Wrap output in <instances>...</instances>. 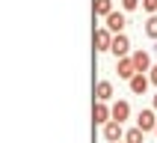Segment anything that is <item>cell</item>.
Instances as JSON below:
<instances>
[{
	"label": "cell",
	"instance_id": "obj_1",
	"mask_svg": "<svg viewBox=\"0 0 157 143\" xmlns=\"http://www.w3.org/2000/svg\"><path fill=\"white\" fill-rule=\"evenodd\" d=\"M104 27L110 30L113 36H119V33H124V27H128V15H124L122 9H113L110 15L104 18Z\"/></svg>",
	"mask_w": 157,
	"mask_h": 143
},
{
	"label": "cell",
	"instance_id": "obj_2",
	"mask_svg": "<svg viewBox=\"0 0 157 143\" xmlns=\"http://www.w3.org/2000/svg\"><path fill=\"white\" fill-rule=\"evenodd\" d=\"M131 39L124 33H119V36H113V42H110V54H113L116 60H122V57H131Z\"/></svg>",
	"mask_w": 157,
	"mask_h": 143
},
{
	"label": "cell",
	"instance_id": "obj_3",
	"mask_svg": "<svg viewBox=\"0 0 157 143\" xmlns=\"http://www.w3.org/2000/svg\"><path fill=\"white\" fill-rule=\"evenodd\" d=\"M110 119L119 122V125H124L128 119H131V101H124V98L113 101V104H110Z\"/></svg>",
	"mask_w": 157,
	"mask_h": 143
},
{
	"label": "cell",
	"instance_id": "obj_4",
	"mask_svg": "<svg viewBox=\"0 0 157 143\" xmlns=\"http://www.w3.org/2000/svg\"><path fill=\"white\" fill-rule=\"evenodd\" d=\"M131 63L136 75H148L151 69V51H131Z\"/></svg>",
	"mask_w": 157,
	"mask_h": 143
},
{
	"label": "cell",
	"instance_id": "obj_5",
	"mask_svg": "<svg viewBox=\"0 0 157 143\" xmlns=\"http://www.w3.org/2000/svg\"><path fill=\"white\" fill-rule=\"evenodd\" d=\"M101 137H104L107 143H119V140L124 137V125H119V122H113V119H110V122L101 125Z\"/></svg>",
	"mask_w": 157,
	"mask_h": 143
},
{
	"label": "cell",
	"instance_id": "obj_6",
	"mask_svg": "<svg viewBox=\"0 0 157 143\" xmlns=\"http://www.w3.org/2000/svg\"><path fill=\"white\" fill-rule=\"evenodd\" d=\"M154 125H157V113L151 110V107H145V110H140V113H136V128H140L142 134L154 131Z\"/></svg>",
	"mask_w": 157,
	"mask_h": 143
},
{
	"label": "cell",
	"instance_id": "obj_7",
	"mask_svg": "<svg viewBox=\"0 0 157 143\" xmlns=\"http://www.w3.org/2000/svg\"><path fill=\"white\" fill-rule=\"evenodd\" d=\"M116 96V89H113V80H98L95 84V101H104V104H110Z\"/></svg>",
	"mask_w": 157,
	"mask_h": 143
},
{
	"label": "cell",
	"instance_id": "obj_8",
	"mask_svg": "<svg viewBox=\"0 0 157 143\" xmlns=\"http://www.w3.org/2000/svg\"><path fill=\"white\" fill-rule=\"evenodd\" d=\"M110 42H113V33H110L104 24H101V27H95V51H98V54L110 51Z\"/></svg>",
	"mask_w": 157,
	"mask_h": 143
},
{
	"label": "cell",
	"instance_id": "obj_9",
	"mask_svg": "<svg viewBox=\"0 0 157 143\" xmlns=\"http://www.w3.org/2000/svg\"><path fill=\"white\" fill-rule=\"evenodd\" d=\"M128 87H131V92L133 96H145V92H148V75H133L131 80H128Z\"/></svg>",
	"mask_w": 157,
	"mask_h": 143
},
{
	"label": "cell",
	"instance_id": "obj_10",
	"mask_svg": "<svg viewBox=\"0 0 157 143\" xmlns=\"http://www.w3.org/2000/svg\"><path fill=\"white\" fill-rule=\"evenodd\" d=\"M116 72H119V78L122 80H131L136 72H133V63H131V57H122V60H116Z\"/></svg>",
	"mask_w": 157,
	"mask_h": 143
},
{
	"label": "cell",
	"instance_id": "obj_11",
	"mask_svg": "<svg viewBox=\"0 0 157 143\" xmlns=\"http://www.w3.org/2000/svg\"><path fill=\"white\" fill-rule=\"evenodd\" d=\"M92 119H95L98 125L110 122V104H104V101H95V107H92Z\"/></svg>",
	"mask_w": 157,
	"mask_h": 143
},
{
	"label": "cell",
	"instance_id": "obj_12",
	"mask_svg": "<svg viewBox=\"0 0 157 143\" xmlns=\"http://www.w3.org/2000/svg\"><path fill=\"white\" fill-rule=\"evenodd\" d=\"M113 9V0H95V18H107Z\"/></svg>",
	"mask_w": 157,
	"mask_h": 143
},
{
	"label": "cell",
	"instance_id": "obj_13",
	"mask_svg": "<svg viewBox=\"0 0 157 143\" xmlns=\"http://www.w3.org/2000/svg\"><path fill=\"white\" fill-rule=\"evenodd\" d=\"M124 143H142L145 140V134L140 131V128H136V125H133V128H128V131H124V137H122Z\"/></svg>",
	"mask_w": 157,
	"mask_h": 143
},
{
	"label": "cell",
	"instance_id": "obj_14",
	"mask_svg": "<svg viewBox=\"0 0 157 143\" xmlns=\"http://www.w3.org/2000/svg\"><path fill=\"white\" fill-rule=\"evenodd\" d=\"M142 30H145V36H148V39H157V15H148V21H145V27H142Z\"/></svg>",
	"mask_w": 157,
	"mask_h": 143
},
{
	"label": "cell",
	"instance_id": "obj_15",
	"mask_svg": "<svg viewBox=\"0 0 157 143\" xmlns=\"http://www.w3.org/2000/svg\"><path fill=\"white\" fill-rule=\"evenodd\" d=\"M142 12H148V15H157V0H142Z\"/></svg>",
	"mask_w": 157,
	"mask_h": 143
},
{
	"label": "cell",
	"instance_id": "obj_16",
	"mask_svg": "<svg viewBox=\"0 0 157 143\" xmlns=\"http://www.w3.org/2000/svg\"><path fill=\"white\" fill-rule=\"evenodd\" d=\"M140 6V0H122V12H133Z\"/></svg>",
	"mask_w": 157,
	"mask_h": 143
},
{
	"label": "cell",
	"instance_id": "obj_17",
	"mask_svg": "<svg viewBox=\"0 0 157 143\" xmlns=\"http://www.w3.org/2000/svg\"><path fill=\"white\" fill-rule=\"evenodd\" d=\"M148 84L157 87V63H151V69H148Z\"/></svg>",
	"mask_w": 157,
	"mask_h": 143
},
{
	"label": "cell",
	"instance_id": "obj_18",
	"mask_svg": "<svg viewBox=\"0 0 157 143\" xmlns=\"http://www.w3.org/2000/svg\"><path fill=\"white\" fill-rule=\"evenodd\" d=\"M151 110H154V113H157V96L151 98Z\"/></svg>",
	"mask_w": 157,
	"mask_h": 143
},
{
	"label": "cell",
	"instance_id": "obj_19",
	"mask_svg": "<svg viewBox=\"0 0 157 143\" xmlns=\"http://www.w3.org/2000/svg\"><path fill=\"white\" fill-rule=\"evenodd\" d=\"M154 134H157V125H154Z\"/></svg>",
	"mask_w": 157,
	"mask_h": 143
},
{
	"label": "cell",
	"instance_id": "obj_20",
	"mask_svg": "<svg viewBox=\"0 0 157 143\" xmlns=\"http://www.w3.org/2000/svg\"><path fill=\"white\" fill-rule=\"evenodd\" d=\"M119 143H124V140H119Z\"/></svg>",
	"mask_w": 157,
	"mask_h": 143
}]
</instances>
